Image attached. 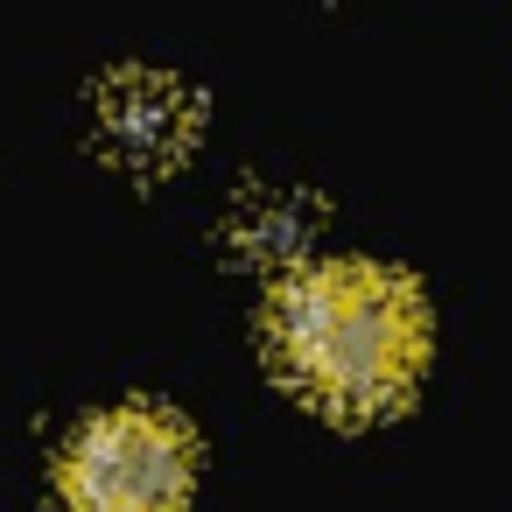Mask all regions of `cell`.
Instances as JSON below:
<instances>
[{
  "label": "cell",
  "instance_id": "6da1fadb",
  "mask_svg": "<svg viewBox=\"0 0 512 512\" xmlns=\"http://www.w3.org/2000/svg\"><path fill=\"white\" fill-rule=\"evenodd\" d=\"M274 365L337 421L393 414L428 365V309L407 274L379 260H316L281 281L267 309Z\"/></svg>",
  "mask_w": 512,
  "mask_h": 512
},
{
  "label": "cell",
  "instance_id": "7a4b0ae2",
  "mask_svg": "<svg viewBox=\"0 0 512 512\" xmlns=\"http://www.w3.org/2000/svg\"><path fill=\"white\" fill-rule=\"evenodd\" d=\"M197 484V442L162 407H113L85 421L57 463L71 512H183Z\"/></svg>",
  "mask_w": 512,
  "mask_h": 512
},
{
  "label": "cell",
  "instance_id": "3957f363",
  "mask_svg": "<svg viewBox=\"0 0 512 512\" xmlns=\"http://www.w3.org/2000/svg\"><path fill=\"white\" fill-rule=\"evenodd\" d=\"M197 92L162 78V71H120L99 92V141L127 162V169H176L197 148Z\"/></svg>",
  "mask_w": 512,
  "mask_h": 512
},
{
  "label": "cell",
  "instance_id": "277c9868",
  "mask_svg": "<svg viewBox=\"0 0 512 512\" xmlns=\"http://www.w3.org/2000/svg\"><path fill=\"white\" fill-rule=\"evenodd\" d=\"M309 246V211L281 204V211H246V253L260 260H295Z\"/></svg>",
  "mask_w": 512,
  "mask_h": 512
}]
</instances>
